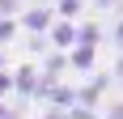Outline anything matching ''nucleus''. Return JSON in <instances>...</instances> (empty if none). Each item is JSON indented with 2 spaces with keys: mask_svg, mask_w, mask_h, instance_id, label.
Masks as SVG:
<instances>
[{
  "mask_svg": "<svg viewBox=\"0 0 123 119\" xmlns=\"http://www.w3.org/2000/svg\"><path fill=\"white\" fill-rule=\"evenodd\" d=\"M51 21H55V13H51V4H25V9L17 13V30H30L34 38H47Z\"/></svg>",
  "mask_w": 123,
  "mask_h": 119,
  "instance_id": "nucleus-1",
  "label": "nucleus"
},
{
  "mask_svg": "<svg viewBox=\"0 0 123 119\" xmlns=\"http://www.w3.org/2000/svg\"><path fill=\"white\" fill-rule=\"evenodd\" d=\"M0 68H4V51H0Z\"/></svg>",
  "mask_w": 123,
  "mask_h": 119,
  "instance_id": "nucleus-12",
  "label": "nucleus"
},
{
  "mask_svg": "<svg viewBox=\"0 0 123 119\" xmlns=\"http://www.w3.org/2000/svg\"><path fill=\"white\" fill-rule=\"evenodd\" d=\"M13 38H17V21H9V17H0V51L9 47Z\"/></svg>",
  "mask_w": 123,
  "mask_h": 119,
  "instance_id": "nucleus-7",
  "label": "nucleus"
},
{
  "mask_svg": "<svg viewBox=\"0 0 123 119\" xmlns=\"http://www.w3.org/2000/svg\"><path fill=\"white\" fill-rule=\"evenodd\" d=\"M98 43H102L98 21H76V47H98Z\"/></svg>",
  "mask_w": 123,
  "mask_h": 119,
  "instance_id": "nucleus-5",
  "label": "nucleus"
},
{
  "mask_svg": "<svg viewBox=\"0 0 123 119\" xmlns=\"http://www.w3.org/2000/svg\"><path fill=\"white\" fill-rule=\"evenodd\" d=\"M47 47H55V51H72L76 47V21H51V30H47Z\"/></svg>",
  "mask_w": 123,
  "mask_h": 119,
  "instance_id": "nucleus-2",
  "label": "nucleus"
},
{
  "mask_svg": "<svg viewBox=\"0 0 123 119\" xmlns=\"http://www.w3.org/2000/svg\"><path fill=\"white\" fill-rule=\"evenodd\" d=\"M93 9H111V4H119V0H89Z\"/></svg>",
  "mask_w": 123,
  "mask_h": 119,
  "instance_id": "nucleus-9",
  "label": "nucleus"
},
{
  "mask_svg": "<svg viewBox=\"0 0 123 119\" xmlns=\"http://www.w3.org/2000/svg\"><path fill=\"white\" fill-rule=\"evenodd\" d=\"M21 4H51V0H21Z\"/></svg>",
  "mask_w": 123,
  "mask_h": 119,
  "instance_id": "nucleus-11",
  "label": "nucleus"
},
{
  "mask_svg": "<svg viewBox=\"0 0 123 119\" xmlns=\"http://www.w3.org/2000/svg\"><path fill=\"white\" fill-rule=\"evenodd\" d=\"M64 55H68V64H72V68L89 72V68H93V60H98V47H72V51H64Z\"/></svg>",
  "mask_w": 123,
  "mask_h": 119,
  "instance_id": "nucleus-6",
  "label": "nucleus"
},
{
  "mask_svg": "<svg viewBox=\"0 0 123 119\" xmlns=\"http://www.w3.org/2000/svg\"><path fill=\"white\" fill-rule=\"evenodd\" d=\"M51 13H55L60 21H76V17L85 13V0H51Z\"/></svg>",
  "mask_w": 123,
  "mask_h": 119,
  "instance_id": "nucleus-4",
  "label": "nucleus"
},
{
  "mask_svg": "<svg viewBox=\"0 0 123 119\" xmlns=\"http://www.w3.org/2000/svg\"><path fill=\"white\" fill-rule=\"evenodd\" d=\"M115 43H119V47H123V21L115 26Z\"/></svg>",
  "mask_w": 123,
  "mask_h": 119,
  "instance_id": "nucleus-10",
  "label": "nucleus"
},
{
  "mask_svg": "<svg viewBox=\"0 0 123 119\" xmlns=\"http://www.w3.org/2000/svg\"><path fill=\"white\" fill-rule=\"evenodd\" d=\"M25 4L21 0H0V17H9V21H17V13H21Z\"/></svg>",
  "mask_w": 123,
  "mask_h": 119,
  "instance_id": "nucleus-8",
  "label": "nucleus"
},
{
  "mask_svg": "<svg viewBox=\"0 0 123 119\" xmlns=\"http://www.w3.org/2000/svg\"><path fill=\"white\" fill-rule=\"evenodd\" d=\"M13 77V89L21 98H34V85H38V72H34V64H21L17 72H9Z\"/></svg>",
  "mask_w": 123,
  "mask_h": 119,
  "instance_id": "nucleus-3",
  "label": "nucleus"
}]
</instances>
